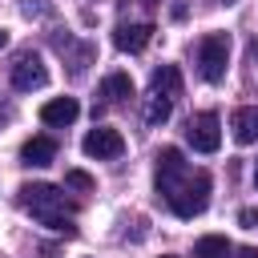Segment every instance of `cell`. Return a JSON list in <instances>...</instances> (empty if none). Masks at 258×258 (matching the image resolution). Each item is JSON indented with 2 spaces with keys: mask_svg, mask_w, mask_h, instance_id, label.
I'll list each match as a JSON object with an SVG mask.
<instances>
[{
  "mask_svg": "<svg viewBox=\"0 0 258 258\" xmlns=\"http://www.w3.org/2000/svg\"><path fill=\"white\" fill-rule=\"evenodd\" d=\"M20 202H24V210H28L40 226H48V230H56V234H77V226L69 222V202H64V194H60L56 185H44V181L20 185Z\"/></svg>",
  "mask_w": 258,
  "mask_h": 258,
  "instance_id": "6da1fadb",
  "label": "cell"
},
{
  "mask_svg": "<svg viewBox=\"0 0 258 258\" xmlns=\"http://www.w3.org/2000/svg\"><path fill=\"white\" fill-rule=\"evenodd\" d=\"M165 202L173 206V214L177 218H198L202 210H206V202H210V173L206 169H185V177L165 194Z\"/></svg>",
  "mask_w": 258,
  "mask_h": 258,
  "instance_id": "7a4b0ae2",
  "label": "cell"
},
{
  "mask_svg": "<svg viewBox=\"0 0 258 258\" xmlns=\"http://www.w3.org/2000/svg\"><path fill=\"white\" fill-rule=\"evenodd\" d=\"M226 64H230V36H222V32L202 36V44H198V69H202V77L210 85H218L226 77Z\"/></svg>",
  "mask_w": 258,
  "mask_h": 258,
  "instance_id": "3957f363",
  "label": "cell"
},
{
  "mask_svg": "<svg viewBox=\"0 0 258 258\" xmlns=\"http://www.w3.org/2000/svg\"><path fill=\"white\" fill-rule=\"evenodd\" d=\"M185 141H189L198 153H214V149L222 145V121H218V113H198V117H189Z\"/></svg>",
  "mask_w": 258,
  "mask_h": 258,
  "instance_id": "277c9868",
  "label": "cell"
},
{
  "mask_svg": "<svg viewBox=\"0 0 258 258\" xmlns=\"http://www.w3.org/2000/svg\"><path fill=\"white\" fill-rule=\"evenodd\" d=\"M44 85H48V69H44V60L32 56V52H24V56L12 64V89L32 93V89H44Z\"/></svg>",
  "mask_w": 258,
  "mask_h": 258,
  "instance_id": "5b68a950",
  "label": "cell"
},
{
  "mask_svg": "<svg viewBox=\"0 0 258 258\" xmlns=\"http://www.w3.org/2000/svg\"><path fill=\"white\" fill-rule=\"evenodd\" d=\"M81 149H85L89 157H97V161H101V157H121L125 137H121L117 129H105V125H101V129H89V133H85Z\"/></svg>",
  "mask_w": 258,
  "mask_h": 258,
  "instance_id": "8992f818",
  "label": "cell"
},
{
  "mask_svg": "<svg viewBox=\"0 0 258 258\" xmlns=\"http://www.w3.org/2000/svg\"><path fill=\"white\" fill-rule=\"evenodd\" d=\"M181 177H185V157L177 145H165L157 153V194H169Z\"/></svg>",
  "mask_w": 258,
  "mask_h": 258,
  "instance_id": "52a82bcc",
  "label": "cell"
},
{
  "mask_svg": "<svg viewBox=\"0 0 258 258\" xmlns=\"http://www.w3.org/2000/svg\"><path fill=\"white\" fill-rule=\"evenodd\" d=\"M77 117H81V105H77L73 97H52V101L40 105V121H44V125L64 129V125H73Z\"/></svg>",
  "mask_w": 258,
  "mask_h": 258,
  "instance_id": "ba28073f",
  "label": "cell"
},
{
  "mask_svg": "<svg viewBox=\"0 0 258 258\" xmlns=\"http://www.w3.org/2000/svg\"><path fill=\"white\" fill-rule=\"evenodd\" d=\"M149 40H153V24H117L113 32V44L121 52H141Z\"/></svg>",
  "mask_w": 258,
  "mask_h": 258,
  "instance_id": "9c48e42d",
  "label": "cell"
},
{
  "mask_svg": "<svg viewBox=\"0 0 258 258\" xmlns=\"http://www.w3.org/2000/svg\"><path fill=\"white\" fill-rule=\"evenodd\" d=\"M230 129H234V141H238V145H254V141H258V105L234 109Z\"/></svg>",
  "mask_w": 258,
  "mask_h": 258,
  "instance_id": "30bf717a",
  "label": "cell"
},
{
  "mask_svg": "<svg viewBox=\"0 0 258 258\" xmlns=\"http://www.w3.org/2000/svg\"><path fill=\"white\" fill-rule=\"evenodd\" d=\"M20 157H24V165H52V157H56V141L52 137H28L24 141V149H20Z\"/></svg>",
  "mask_w": 258,
  "mask_h": 258,
  "instance_id": "8fae6325",
  "label": "cell"
},
{
  "mask_svg": "<svg viewBox=\"0 0 258 258\" xmlns=\"http://www.w3.org/2000/svg\"><path fill=\"white\" fill-rule=\"evenodd\" d=\"M149 89L173 101V97L181 93V73H177L173 64H161V69H153V77H149Z\"/></svg>",
  "mask_w": 258,
  "mask_h": 258,
  "instance_id": "7c38bea8",
  "label": "cell"
},
{
  "mask_svg": "<svg viewBox=\"0 0 258 258\" xmlns=\"http://www.w3.org/2000/svg\"><path fill=\"white\" fill-rule=\"evenodd\" d=\"M194 254H198V258H230V254H234V246H230L222 234H206V238H198V242H194Z\"/></svg>",
  "mask_w": 258,
  "mask_h": 258,
  "instance_id": "4fadbf2b",
  "label": "cell"
},
{
  "mask_svg": "<svg viewBox=\"0 0 258 258\" xmlns=\"http://www.w3.org/2000/svg\"><path fill=\"white\" fill-rule=\"evenodd\" d=\"M101 93H105V97H113V101L133 97V81H129V73H109V77L101 81Z\"/></svg>",
  "mask_w": 258,
  "mask_h": 258,
  "instance_id": "5bb4252c",
  "label": "cell"
},
{
  "mask_svg": "<svg viewBox=\"0 0 258 258\" xmlns=\"http://www.w3.org/2000/svg\"><path fill=\"white\" fill-rule=\"evenodd\" d=\"M169 113H173V101L161 97V93H153L149 105H145V121H149V125H161V121H169Z\"/></svg>",
  "mask_w": 258,
  "mask_h": 258,
  "instance_id": "9a60e30c",
  "label": "cell"
},
{
  "mask_svg": "<svg viewBox=\"0 0 258 258\" xmlns=\"http://www.w3.org/2000/svg\"><path fill=\"white\" fill-rule=\"evenodd\" d=\"M64 185H73V189H93V177H89L85 169H69V173H64Z\"/></svg>",
  "mask_w": 258,
  "mask_h": 258,
  "instance_id": "2e32d148",
  "label": "cell"
},
{
  "mask_svg": "<svg viewBox=\"0 0 258 258\" xmlns=\"http://www.w3.org/2000/svg\"><path fill=\"white\" fill-rule=\"evenodd\" d=\"M238 222H242L246 230H254V226H258V210H242V214H238Z\"/></svg>",
  "mask_w": 258,
  "mask_h": 258,
  "instance_id": "e0dca14e",
  "label": "cell"
},
{
  "mask_svg": "<svg viewBox=\"0 0 258 258\" xmlns=\"http://www.w3.org/2000/svg\"><path fill=\"white\" fill-rule=\"evenodd\" d=\"M238 258H258V250H254V246H242V250H238Z\"/></svg>",
  "mask_w": 258,
  "mask_h": 258,
  "instance_id": "ac0fdd59",
  "label": "cell"
},
{
  "mask_svg": "<svg viewBox=\"0 0 258 258\" xmlns=\"http://www.w3.org/2000/svg\"><path fill=\"white\" fill-rule=\"evenodd\" d=\"M4 44H8V32H4V28H0V48H4Z\"/></svg>",
  "mask_w": 258,
  "mask_h": 258,
  "instance_id": "d6986e66",
  "label": "cell"
},
{
  "mask_svg": "<svg viewBox=\"0 0 258 258\" xmlns=\"http://www.w3.org/2000/svg\"><path fill=\"white\" fill-rule=\"evenodd\" d=\"M254 185H258V165H254Z\"/></svg>",
  "mask_w": 258,
  "mask_h": 258,
  "instance_id": "ffe728a7",
  "label": "cell"
},
{
  "mask_svg": "<svg viewBox=\"0 0 258 258\" xmlns=\"http://www.w3.org/2000/svg\"><path fill=\"white\" fill-rule=\"evenodd\" d=\"M226 4H234V0H226Z\"/></svg>",
  "mask_w": 258,
  "mask_h": 258,
  "instance_id": "44dd1931",
  "label": "cell"
},
{
  "mask_svg": "<svg viewBox=\"0 0 258 258\" xmlns=\"http://www.w3.org/2000/svg\"><path fill=\"white\" fill-rule=\"evenodd\" d=\"M165 258H173V254H165Z\"/></svg>",
  "mask_w": 258,
  "mask_h": 258,
  "instance_id": "7402d4cb",
  "label": "cell"
}]
</instances>
